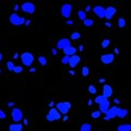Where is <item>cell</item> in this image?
<instances>
[{
    "label": "cell",
    "mask_w": 131,
    "mask_h": 131,
    "mask_svg": "<svg viewBox=\"0 0 131 131\" xmlns=\"http://www.w3.org/2000/svg\"><path fill=\"white\" fill-rule=\"evenodd\" d=\"M71 103L70 102H59L58 104H56V109L59 111L61 115H67L71 108Z\"/></svg>",
    "instance_id": "6da1fadb"
},
{
    "label": "cell",
    "mask_w": 131,
    "mask_h": 131,
    "mask_svg": "<svg viewBox=\"0 0 131 131\" xmlns=\"http://www.w3.org/2000/svg\"><path fill=\"white\" fill-rule=\"evenodd\" d=\"M20 57H21V60H22V63L25 66V67H31L33 61H34V56H33V54L27 52V51L23 52Z\"/></svg>",
    "instance_id": "7a4b0ae2"
},
{
    "label": "cell",
    "mask_w": 131,
    "mask_h": 131,
    "mask_svg": "<svg viewBox=\"0 0 131 131\" xmlns=\"http://www.w3.org/2000/svg\"><path fill=\"white\" fill-rule=\"evenodd\" d=\"M9 20H10V23L14 26H20L22 24H24V22H25V19L21 17V15H19L17 13H12L10 15V17H9Z\"/></svg>",
    "instance_id": "3957f363"
},
{
    "label": "cell",
    "mask_w": 131,
    "mask_h": 131,
    "mask_svg": "<svg viewBox=\"0 0 131 131\" xmlns=\"http://www.w3.org/2000/svg\"><path fill=\"white\" fill-rule=\"evenodd\" d=\"M60 118H61V114H60L56 108H54V107L49 109L48 114H47V116H46V119L48 120V121H50V122H52V121H57V120H59Z\"/></svg>",
    "instance_id": "277c9868"
},
{
    "label": "cell",
    "mask_w": 131,
    "mask_h": 131,
    "mask_svg": "<svg viewBox=\"0 0 131 131\" xmlns=\"http://www.w3.org/2000/svg\"><path fill=\"white\" fill-rule=\"evenodd\" d=\"M11 117L14 122H20L21 120H23V111L20 108L14 107L11 111Z\"/></svg>",
    "instance_id": "5b68a950"
},
{
    "label": "cell",
    "mask_w": 131,
    "mask_h": 131,
    "mask_svg": "<svg viewBox=\"0 0 131 131\" xmlns=\"http://www.w3.org/2000/svg\"><path fill=\"white\" fill-rule=\"evenodd\" d=\"M60 11H61V15H62L63 17L69 19L70 15H71V13H72V6L70 3H65V4H62Z\"/></svg>",
    "instance_id": "8992f818"
},
{
    "label": "cell",
    "mask_w": 131,
    "mask_h": 131,
    "mask_svg": "<svg viewBox=\"0 0 131 131\" xmlns=\"http://www.w3.org/2000/svg\"><path fill=\"white\" fill-rule=\"evenodd\" d=\"M35 4L32 2H24L21 6V10L25 13H29V14H33L35 12Z\"/></svg>",
    "instance_id": "52a82bcc"
},
{
    "label": "cell",
    "mask_w": 131,
    "mask_h": 131,
    "mask_svg": "<svg viewBox=\"0 0 131 131\" xmlns=\"http://www.w3.org/2000/svg\"><path fill=\"white\" fill-rule=\"evenodd\" d=\"M118 110H119V107H118V106H111V107H109V108H108V110L106 111L105 116H107L109 119L116 118L117 114H118Z\"/></svg>",
    "instance_id": "ba28073f"
},
{
    "label": "cell",
    "mask_w": 131,
    "mask_h": 131,
    "mask_svg": "<svg viewBox=\"0 0 131 131\" xmlns=\"http://www.w3.org/2000/svg\"><path fill=\"white\" fill-rule=\"evenodd\" d=\"M116 12H117V10L115 7H113V6L107 7V8L105 9V17H104L107 19V20H111V19L114 17V15L116 14Z\"/></svg>",
    "instance_id": "9c48e42d"
},
{
    "label": "cell",
    "mask_w": 131,
    "mask_h": 131,
    "mask_svg": "<svg viewBox=\"0 0 131 131\" xmlns=\"http://www.w3.org/2000/svg\"><path fill=\"white\" fill-rule=\"evenodd\" d=\"M115 60V56L114 54H105L100 56V61L104 65H110L113 61Z\"/></svg>",
    "instance_id": "30bf717a"
},
{
    "label": "cell",
    "mask_w": 131,
    "mask_h": 131,
    "mask_svg": "<svg viewBox=\"0 0 131 131\" xmlns=\"http://www.w3.org/2000/svg\"><path fill=\"white\" fill-rule=\"evenodd\" d=\"M69 46H71V42L68 38H61L57 42V48L58 49H65Z\"/></svg>",
    "instance_id": "8fae6325"
},
{
    "label": "cell",
    "mask_w": 131,
    "mask_h": 131,
    "mask_svg": "<svg viewBox=\"0 0 131 131\" xmlns=\"http://www.w3.org/2000/svg\"><path fill=\"white\" fill-rule=\"evenodd\" d=\"M92 10H93V12H94L95 14L100 17V19H104V17H105V8H104V7L95 6Z\"/></svg>",
    "instance_id": "7c38bea8"
},
{
    "label": "cell",
    "mask_w": 131,
    "mask_h": 131,
    "mask_svg": "<svg viewBox=\"0 0 131 131\" xmlns=\"http://www.w3.org/2000/svg\"><path fill=\"white\" fill-rule=\"evenodd\" d=\"M81 61V57L78 56V55H73L70 57V60H69V63L68 65L70 66V68H75Z\"/></svg>",
    "instance_id": "4fadbf2b"
},
{
    "label": "cell",
    "mask_w": 131,
    "mask_h": 131,
    "mask_svg": "<svg viewBox=\"0 0 131 131\" xmlns=\"http://www.w3.org/2000/svg\"><path fill=\"white\" fill-rule=\"evenodd\" d=\"M113 87H111L109 84H104L103 86V96H105L106 98H109V97L113 95Z\"/></svg>",
    "instance_id": "5bb4252c"
},
{
    "label": "cell",
    "mask_w": 131,
    "mask_h": 131,
    "mask_svg": "<svg viewBox=\"0 0 131 131\" xmlns=\"http://www.w3.org/2000/svg\"><path fill=\"white\" fill-rule=\"evenodd\" d=\"M62 50H63L65 56H69V57H71V56L75 55V52H77V48H75V47H73V46H69V47L62 49Z\"/></svg>",
    "instance_id": "9a60e30c"
},
{
    "label": "cell",
    "mask_w": 131,
    "mask_h": 131,
    "mask_svg": "<svg viewBox=\"0 0 131 131\" xmlns=\"http://www.w3.org/2000/svg\"><path fill=\"white\" fill-rule=\"evenodd\" d=\"M110 107V103L108 100H106L105 102H103L102 104H100V111L102 114H106V111L108 110V108Z\"/></svg>",
    "instance_id": "2e32d148"
},
{
    "label": "cell",
    "mask_w": 131,
    "mask_h": 131,
    "mask_svg": "<svg viewBox=\"0 0 131 131\" xmlns=\"http://www.w3.org/2000/svg\"><path fill=\"white\" fill-rule=\"evenodd\" d=\"M23 130V126L19 122L11 123L9 126V131H22Z\"/></svg>",
    "instance_id": "e0dca14e"
},
{
    "label": "cell",
    "mask_w": 131,
    "mask_h": 131,
    "mask_svg": "<svg viewBox=\"0 0 131 131\" xmlns=\"http://www.w3.org/2000/svg\"><path fill=\"white\" fill-rule=\"evenodd\" d=\"M128 114H129L128 109H126V108H119V110H118V114H117V117H119V118L123 119V118H126V117L128 116Z\"/></svg>",
    "instance_id": "ac0fdd59"
},
{
    "label": "cell",
    "mask_w": 131,
    "mask_h": 131,
    "mask_svg": "<svg viewBox=\"0 0 131 131\" xmlns=\"http://www.w3.org/2000/svg\"><path fill=\"white\" fill-rule=\"evenodd\" d=\"M117 131H131V125L129 123H123L117 127Z\"/></svg>",
    "instance_id": "d6986e66"
},
{
    "label": "cell",
    "mask_w": 131,
    "mask_h": 131,
    "mask_svg": "<svg viewBox=\"0 0 131 131\" xmlns=\"http://www.w3.org/2000/svg\"><path fill=\"white\" fill-rule=\"evenodd\" d=\"M92 130V126L91 123H83L82 126H81V128H80V131H91Z\"/></svg>",
    "instance_id": "ffe728a7"
},
{
    "label": "cell",
    "mask_w": 131,
    "mask_h": 131,
    "mask_svg": "<svg viewBox=\"0 0 131 131\" xmlns=\"http://www.w3.org/2000/svg\"><path fill=\"white\" fill-rule=\"evenodd\" d=\"M106 100H108V98H106V97L103 96V95H98V96H96V98L94 100V102L96 103V104H98V105H100V104H102L103 102H105Z\"/></svg>",
    "instance_id": "44dd1931"
},
{
    "label": "cell",
    "mask_w": 131,
    "mask_h": 131,
    "mask_svg": "<svg viewBox=\"0 0 131 131\" xmlns=\"http://www.w3.org/2000/svg\"><path fill=\"white\" fill-rule=\"evenodd\" d=\"M38 62H39L40 66L45 67V66L47 65V59H46V57H44V56H39V57H38Z\"/></svg>",
    "instance_id": "7402d4cb"
},
{
    "label": "cell",
    "mask_w": 131,
    "mask_h": 131,
    "mask_svg": "<svg viewBox=\"0 0 131 131\" xmlns=\"http://www.w3.org/2000/svg\"><path fill=\"white\" fill-rule=\"evenodd\" d=\"M118 26H119L120 29H123V27L126 26L125 17H119V19H118Z\"/></svg>",
    "instance_id": "603a6c76"
},
{
    "label": "cell",
    "mask_w": 131,
    "mask_h": 131,
    "mask_svg": "<svg viewBox=\"0 0 131 131\" xmlns=\"http://www.w3.org/2000/svg\"><path fill=\"white\" fill-rule=\"evenodd\" d=\"M80 37H81V34L79 32H73V33L70 35V38H71L72 40H77V39H79Z\"/></svg>",
    "instance_id": "cb8c5ba5"
},
{
    "label": "cell",
    "mask_w": 131,
    "mask_h": 131,
    "mask_svg": "<svg viewBox=\"0 0 131 131\" xmlns=\"http://www.w3.org/2000/svg\"><path fill=\"white\" fill-rule=\"evenodd\" d=\"M78 17H79V19H80L81 21H84L86 19L85 12L82 11V10H79V11H78Z\"/></svg>",
    "instance_id": "d4e9b609"
},
{
    "label": "cell",
    "mask_w": 131,
    "mask_h": 131,
    "mask_svg": "<svg viewBox=\"0 0 131 131\" xmlns=\"http://www.w3.org/2000/svg\"><path fill=\"white\" fill-rule=\"evenodd\" d=\"M83 24L85 26H87V27H90V26H92L94 24V21L91 20V19H85V20L83 21Z\"/></svg>",
    "instance_id": "484cf974"
},
{
    "label": "cell",
    "mask_w": 131,
    "mask_h": 131,
    "mask_svg": "<svg viewBox=\"0 0 131 131\" xmlns=\"http://www.w3.org/2000/svg\"><path fill=\"white\" fill-rule=\"evenodd\" d=\"M87 90H88V93H90V94H96V92H97V88L95 87L93 84H91V85L88 86Z\"/></svg>",
    "instance_id": "4316f807"
},
{
    "label": "cell",
    "mask_w": 131,
    "mask_h": 131,
    "mask_svg": "<svg viewBox=\"0 0 131 131\" xmlns=\"http://www.w3.org/2000/svg\"><path fill=\"white\" fill-rule=\"evenodd\" d=\"M100 115H102V113H100V110H94L93 111V113H92V118H93V119H97V118H100Z\"/></svg>",
    "instance_id": "83f0119b"
},
{
    "label": "cell",
    "mask_w": 131,
    "mask_h": 131,
    "mask_svg": "<svg viewBox=\"0 0 131 131\" xmlns=\"http://www.w3.org/2000/svg\"><path fill=\"white\" fill-rule=\"evenodd\" d=\"M88 74H90V69H88L86 66H84L82 68V75L83 77H87Z\"/></svg>",
    "instance_id": "f1b7e54d"
},
{
    "label": "cell",
    "mask_w": 131,
    "mask_h": 131,
    "mask_svg": "<svg viewBox=\"0 0 131 131\" xmlns=\"http://www.w3.org/2000/svg\"><path fill=\"white\" fill-rule=\"evenodd\" d=\"M14 63H13V61H8L7 62V68H8L9 71H13V69H14Z\"/></svg>",
    "instance_id": "f546056e"
},
{
    "label": "cell",
    "mask_w": 131,
    "mask_h": 131,
    "mask_svg": "<svg viewBox=\"0 0 131 131\" xmlns=\"http://www.w3.org/2000/svg\"><path fill=\"white\" fill-rule=\"evenodd\" d=\"M109 45H110V40L107 39V38L102 42V47L103 48H107V47H109Z\"/></svg>",
    "instance_id": "4dcf8cb0"
},
{
    "label": "cell",
    "mask_w": 131,
    "mask_h": 131,
    "mask_svg": "<svg viewBox=\"0 0 131 131\" xmlns=\"http://www.w3.org/2000/svg\"><path fill=\"white\" fill-rule=\"evenodd\" d=\"M22 71H23V68L21 66H15L14 69H13V72H15V73H21Z\"/></svg>",
    "instance_id": "1f68e13d"
},
{
    "label": "cell",
    "mask_w": 131,
    "mask_h": 131,
    "mask_svg": "<svg viewBox=\"0 0 131 131\" xmlns=\"http://www.w3.org/2000/svg\"><path fill=\"white\" fill-rule=\"evenodd\" d=\"M69 60H70V57H69V56H65V57L61 59V62H62V65H68Z\"/></svg>",
    "instance_id": "d6a6232c"
},
{
    "label": "cell",
    "mask_w": 131,
    "mask_h": 131,
    "mask_svg": "<svg viewBox=\"0 0 131 131\" xmlns=\"http://www.w3.org/2000/svg\"><path fill=\"white\" fill-rule=\"evenodd\" d=\"M6 117H7V114L2 109H0V119H6Z\"/></svg>",
    "instance_id": "836d02e7"
},
{
    "label": "cell",
    "mask_w": 131,
    "mask_h": 131,
    "mask_svg": "<svg viewBox=\"0 0 131 131\" xmlns=\"http://www.w3.org/2000/svg\"><path fill=\"white\" fill-rule=\"evenodd\" d=\"M29 71L31 72V73H34V72H36V71H37V69H36V68H34V67H31Z\"/></svg>",
    "instance_id": "e575fe53"
},
{
    "label": "cell",
    "mask_w": 131,
    "mask_h": 131,
    "mask_svg": "<svg viewBox=\"0 0 131 131\" xmlns=\"http://www.w3.org/2000/svg\"><path fill=\"white\" fill-rule=\"evenodd\" d=\"M7 106H8V107H10V108H11V107H13V106H14V103H13V102H9L8 104H7Z\"/></svg>",
    "instance_id": "d590c367"
},
{
    "label": "cell",
    "mask_w": 131,
    "mask_h": 131,
    "mask_svg": "<svg viewBox=\"0 0 131 131\" xmlns=\"http://www.w3.org/2000/svg\"><path fill=\"white\" fill-rule=\"evenodd\" d=\"M30 24H31V20H25V22H24V25H25V26H29Z\"/></svg>",
    "instance_id": "8d00e7d4"
},
{
    "label": "cell",
    "mask_w": 131,
    "mask_h": 131,
    "mask_svg": "<svg viewBox=\"0 0 131 131\" xmlns=\"http://www.w3.org/2000/svg\"><path fill=\"white\" fill-rule=\"evenodd\" d=\"M92 10V8L90 6H86V8H85V10H84V12H90Z\"/></svg>",
    "instance_id": "74e56055"
},
{
    "label": "cell",
    "mask_w": 131,
    "mask_h": 131,
    "mask_svg": "<svg viewBox=\"0 0 131 131\" xmlns=\"http://www.w3.org/2000/svg\"><path fill=\"white\" fill-rule=\"evenodd\" d=\"M13 10H14L15 12L19 11V10H20V7H19V4H15V6H14V9H13Z\"/></svg>",
    "instance_id": "f35d334b"
},
{
    "label": "cell",
    "mask_w": 131,
    "mask_h": 131,
    "mask_svg": "<svg viewBox=\"0 0 131 131\" xmlns=\"http://www.w3.org/2000/svg\"><path fill=\"white\" fill-rule=\"evenodd\" d=\"M73 21L72 20H67V24H68V25H72V24H73Z\"/></svg>",
    "instance_id": "ab89813d"
},
{
    "label": "cell",
    "mask_w": 131,
    "mask_h": 131,
    "mask_svg": "<svg viewBox=\"0 0 131 131\" xmlns=\"http://www.w3.org/2000/svg\"><path fill=\"white\" fill-rule=\"evenodd\" d=\"M19 57H20V56H19V54H17V52H15V54L13 55V59H17Z\"/></svg>",
    "instance_id": "60d3db41"
},
{
    "label": "cell",
    "mask_w": 131,
    "mask_h": 131,
    "mask_svg": "<svg viewBox=\"0 0 131 131\" xmlns=\"http://www.w3.org/2000/svg\"><path fill=\"white\" fill-rule=\"evenodd\" d=\"M68 119H69V117L67 116V115H65V116H63V118H62V121H67Z\"/></svg>",
    "instance_id": "b9f144b4"
},
{
    "label": "cell",
    "mask_w": 131,
    "mask_h": 131,
    "mask_svg": "<svg viewBox=\"0 0 131 131\" xmlns=\"http://www.w3.org/2000/svg\"><path fill=\"white\" fill-rule=\"evenodd\" d=\"M23 123H24L25 126H27V125H29V120H27V119H23Z\"/></svg>",
    "instance_id": "7bdbcfd3"
},
{
    "label": "cell",
    "mask_w": 131,
    "mask_h": 131,
    "mask_svg": "<svg viewBox=\"0 0 131 131\" xmlns=\"http://www.w3.org/2000/svg\"><path fill=\"white\" fill-rule=\"evenodd\" d=\"M105 25L107 26V27H111V23H110V22H106V23H105Z\"/></svg>",
    "instance_id": "ee69618b"
},
{
    "label": "cell",
    "mask_w": 131,
    "mask_h": 131,
    "mask_svg": "<svg viewBox=\"0 0 131 131\" xmlns=\"http://www.w3.org/2000/svg\"><path fill=\"white\" fill-rule=\"evenodd\" d=\"M54 106H55V103L54 102H50V103H49V107H50V108H52Z\"/></svg>",
    "instance_id": "f6af8a7d"
},
{
    "label": "cell",
    "mask_w": 131,
    "mask_h": 131,
    "mask_svg": "<svg viewBox=\"0 0 131 131\" xmlns=\"http://www.w3.org/2000/svg\"><path fill=\"white\" fill-rule=\"evenodd\" d=\"M83 49H84V46H83V45L79 46V50H80V51H83Z\"/></svg>",
    "instance_id": "bcb514c9"
},
{
    "label": "cell",
    "mask_w": 131,
    "mask_h": 131,
    "mask_svg": "<svg viewBox=\"0 0 131 131\" xmlns=\"http://www.w3.org/2000/svg\"><path fill=\"white\" fill-rule=\"evenodd\" d=\"M115 55H119V49L117 48V47L115 48Z\"/></svg>",
    "instance_id": "7dc6e473"
},
{
    "label": "cell",
    "mask_w": 131,
    "mask_h": 131,
    "mask_svg": "<svg viewBox=\"0 0 131 131\" xmlns=\"http://www.w3.org/2000/svg\"><path fill=\"white\" fill-rule=\"evenodd\" d=\"M51 52H52V55H54V56H56V55H57V50H56V49H52V50H51Z\"/></svg>",
    "instance_id": "c3c4849f"
},
{
    "label": "cell",
    "mask_w": 131,
    "mask_h": 131,
    "mask_svg": "<svg viewBox=\"0 0 131 131\" xmlns=\"http://www.w3.org/2000/svg\"><path fill=\"white\" fill-rule=\"evenodd\" d=\"M98 81H100V83H105L106 79H103V78H102V79H100V80H98Z\"/></svg>",
    "instance_id": "681fc988"
},
{
    "label": "cell",
    "mask_w": 131,
    "mask_h": 131,
    "mask_svg": "<svg viewBox=\"0 0 131 131\" xmlns=\"http://www.w3.org/2000/svg\"><path fill=\"white\" fill-rule=\"evenodd\" d=\"M69 73L71 74V75H74V74H75V72H74L73 70H69Z\"/></svg>",
    "instance_id": "f907efd6"
},
{
    "label": "cell",
    "mask_w": 131,
    "mask_h": 131,
    "mask_svg": "<svg viewBox=\"0 0 131 131\" xmlns=\"http://www.w3.org/2000/svg\"><path fill=\"white\" fill-rule=\"evenodd\" d=\"M114 102H115V104H119V103H120V100H118V98H115V100H114Z\"/></svg>",
    "instance_id": "816d5d0a"
},
{
    "label": "cell",
    "mask_w": 131,
    "mask_h": 131,
    "mask_svg": "<svg viewBox=\"0 0 131 131\" xmlns=\"http://www.w3.org/2000/svg\"><path fill=\"white\" fill-rule=\"evenodd\" d=\"M87 104H88V106H92V104H93V100H88Z\"/></svg>",
    "instance_id": "f5cc1de1"
},
{
    "label": "cell",
    "mask_w": 131,
    "mask_h": 131,
    "mask_svg": "<svg viewBox=\"0 0 131 131\" xmlns=\"http://www.w3.org/2000/svg\"><path fill=\"white\" fill-rule=\"evenodd\" d=\"M104 120H105V121H108V120H110V119H109L107 116H105V117H104Z\"/></svg>",
    "instance_id": "db71d44e"
},
{
    "label": "cell",
    "mask_w": 131,
    "mask_h": 131,
    "mask_svg": "<svg viewBox=\"0 0 131 131\" xmlns=\"http://www.w3.org/2000/svg\"><path fill=\"white\" fill-rule=\"evenodd\" d=\"M2 58H3V56H2V54L0 52V62H1V60H2Z\"/></svg>",
    "instance_id": "11a10c76"
},
{
    "label": "cell",
    "mask_w": 131,
    "mask_h": 131,
    "mask_svg": "<svg viewBox=\"0 0 131 131\" xmlns=\"http://www.w3.org/2000/svg\"><path fill=\"white\" fill-rule=\"evenodd\" d=\"M0 73H1V69H0Z\"/></svg>",
    "instance_id": "9f6ffc18"
},
{
    "label": "cell",
    "mask_w": 131,
    "mask_h": 131,
    "mask_svg": "<svg viewBox=\"0 0 131 131\" xmlns=\"http://www.w3.org/2000/svg\"><path fill=\"white\" fill-rule=\"evenodd\" d=\"M97 131H102V130H97Z\"/></svg>",
    "instance_id": "6f0895ef"
}]
</instances>
